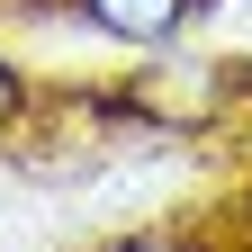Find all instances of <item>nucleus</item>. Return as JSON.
<instances>
[{"instance_id":"nucleus-3","label":"nucleus","mask_w":252,"mask_h":252,"mask_svg":"<svg viewBox=\"0 0 252 252\" xmlns=\"http://www.w3.org/2000/svg\"><path fill=\"white\" fill-rule=\"evenodd\" d=\"M126 252H162V243H126Z\"/></svg>"},{"instance_id":"nucleus-1","label":"nucleus","mask_w":252,"mask_h":252,"mask_svg":"<svg viewBox=\"0 0 252 252\" xmlns=\"http://www.w3.org/2000/svg\"><path fill=\"white\" fill-rule=\"evenodd\" d=\"M81 18L99 27V36H117V45H162L189 18V0H81Z\"/></svg>"},{"instance_id":"nucleus-2","label":"nucleus","mask_w":252,"mask_h":252,"mask_svg":"<svg viewBox=\"0 0 252 252\" xmlns=\"http://www.w3.org/2000/svg\"><path fill=\"white\" fill-rule=\"evenodd\" d=\"M9 108H18V81H9V63H0V126H9Z\"/></svg>"}]
</instances>
